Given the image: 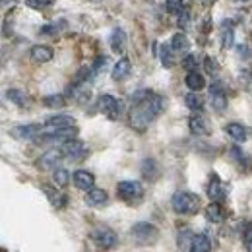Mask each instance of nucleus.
<instances>
[{
    "instance_id": "15",
    "label": "nucleus",
    "mask_w": 252,
    "mask_h": 252,
    "mask_svg": "<svg viewBox=\"0 0 252 252\" xmlns=\"http://www.w3.org/2000/svg\"><path fill=\"white\" fill-rule=\"evenodd\" d=\"M189 128L194 136H210V134H212L210 123H208L200 113L192 115V117L189 119Z\"/></svg>"
},
{
    "instance_id": "12",
    "label": "nucleus",
    "mask_w": 252,
    "mask_h": 252,
    "mask_svg": "<svg viewBox=\"0 0 252 252\" xmlns=\"http://www.w3.org/2000/svg\"><path fill=\"white\" fill-rule=\"evenodd\" d=\"M208 196H210L212 202H223V200L227 198V189H225L223 181H221L216 173L210 177V183H208Z\"/></svg>"
},
{
    "instance_id": "26",
    "label": "nucleus",
    "mask_w": 252,
    "mask_h": 252,
    "mask_svg": "<svg viewBox=\"0 0 252 252\" xmlns=\"http://www.w3.org/2000/svg\"><path fill=\"white\" fill-rule=\"evenodd\" d=\"M171 47H173V51H175V53H189V49H190L189 37L181 32L175 33V35H173V39H171Z\"/></svg>"
},
{
    "instance_id": "25",
    "label": "nucleus",
    "mask_w": 252,
    "mask_h": 252,
    "mask_svg": "<svg viewBox=\"0 0 252 252\" xmlns=\"http://www.w3.org/2000/svg\"><path fill=\"white\" fill-rule=\"evenodd\" d=\"M185 105L194 113H202L204 111V99L198 92H190V94L185 95Z\"/></svg>"
},
{
    "instance_id": "13",
    "label": "nucleus",
    "mask_w": 252,
    "mask_h": 252,
    "mask_svg": "<svg viewBox=\"0 0 252 252\" xmlns=\"http://www.w3.org/2000/svg\"><path fill=\"white\" fill-rule=\"evenodd\" d=\"M72 181H74V187H76V189L84 190V192L95 189L94 173H90V171H86V169H78V171H74Z\"/></svg>"
},
{
    "instance_id": "32",
    "label": "nucleus",
    "mask_w": 252,
    "mask_h": 252,
    "mask_svg": "<svg viewBox=\"0 0 252 252\" xmlns=\"http://www.w3.org/2000/svg\"><path fill=\"white\" fill-rule=\"evenodd\" d=\"M70 173L63 169V167H57L55 169V173H53V181H55V185L59 187V189H64V187H68L70 185Z\"/></svg>"
},
{
    "instance_id": "4",
    "label": "nucleus",
    "mask_w": 252,
    "mask_h": 252,
    "mask_svg": "<svg viewBox=\"0 0 252 252\" xmlns=\"http://www.w3.org/2000/svg\"><path fill=\"white\" fill-rule=\"evenodd\" d=\"M117 196L126 204L140 202L144 198V185L140 181H121L117 185Z\"/></svg>"
},
{
    "instance_id": "18",
    "label": "nucleus",
    "mask_w": 252,
    "mask_h": 252,
    "mask_svg": "<svg viewBox=\"0 0 252 252\" xmlns=\"http://www.w3.org/2000/svg\"><path fill=\"white\" fill-rule=\"evenodd\" d=\"M30 55H32V59L35 63L45 64V63H49V61H53L55 51H53V47H49V45H35V47H32Z\"/></svg>"
},
{
    "instance_id": "34",
    "label": "nucleus",
    "mask_w": 252,
    "mask_h": 252,
    "mask_svg": "<svg viewBox=\"0 0 252 252\" xmlns=\"http://www.w3.org/2000/svg\"><path fill=\"white\" fill-rule=\"evenodd\" d=\"M192 239H194V233H192L190 229H185L183 235H179V247H181V249H190Z\"/></svg>"
},
{
    "instance_id": "6",
    "label": "nucleus",
    "mask_w": 252,
    "mask_h": 252,
    "mask_svg": "<svg viewBox=\"0 0 252 252\" xmlns=\"http://www.w3.org/2000/svg\"><path fill=\"white\" fill-rule=\"evenodd\" d=\"M61 148H63L64 159H68V161H82V159H86L88 156H90V148H88V144L82 142V140H78V138L64 142Z\"/></svg>"
},
{
    "instance_id": "3",
    "label": "nucleus",
    "mask_w": 252,
    "mask_h": 252,
    "mask_svg": "<svg viewBox=\"0 0 252 252\" xmlns=\"http://www.w3.org/2000/svg\"><path fill=\"white\" fill-rule=\"evenodd\" d=\"M132 239L140 245V247H152L159 241V229L154 223L148 221H140L130 229Z\"/></svg>"
},
{
    "instance_id": "10",
    "label": "nucleus",
    "mask_w": 252,
    "mask_h": 252,
    "mask_svg": "<svg viewBox=\"0 0 252 252\" xmlns=\"http://www.w3.org/2000/svg\"><path fill=\"white\" fill-rule=\"evenodd\" d=\"M63 159H64L63 148L57 146V148H51L49 152H45L41 158L37 159V167L43 169V171H47V169H57V165H59Z\"/></svg>"
},
{
    "instance_id": "35",
    "label": "nucleus",
    "mask_w": 252,
    "mask_h": 252,
    "mask_svg": "<svg viewBox=\"0 0 252 252\" xmlns=\"http://www.w3.org/2000/svg\"><path fill=\"white\" fill-rule=\"evenodd\" d=\"M26 4L33 10H45L47 6L53 4V0H26Z\"/></svg>"
},
{
    "instance_id": "11",
    "label": "nucleus",
    "mask_w": 252,
    "mask_h": 252,
    "mask_svg": "<svg viewBox=\"0 0 252 252\" xmlns=\"http://www.w3.org/2000/svg\"><path fill=\"white\" fill-rule=\"evenodd\" d=\"M210 99H212V107H214L216 113L227 111L229 101H227V94H225V88H223L221 82H214L212 84V88H210Z\"/></svg>"
},
{
    "instance_id": "30",
    "label": "nucleus",
    "mask_w": 252,
    "mask_h": 252,
    "mask_svg": "<svg viewBox=\"0 0 252 252\" xmlns=\"http://www.w3.org/2000/svg\"><path fill=\"white\" fill-rule=\"evenodd\" d=\"M43 105L47 109H63L66 107V97L63 94H53V95H47L43 99Z\"/></svg>"
},
{
    "instance_id": "1",
    "label": "nucleus",
    "mask_w": 252,
    "mask_h": 252,
    "mask_svg": "<svg viewBox=\"0 0 252 252\" xmlns=\"http://www.w3.org/2000/svg\"><path fill=\"white\" fill-rule=\"evenodd\" d=\"M167 101L163 95L152 90H140L132 95V109H130V126L136 132H146L150 125L165 111Z\"/></svg>"
},
{
    "instance_id": "5",
    "label": "nucleus",
    "mask_w": 252,
    "mask_h": 252,
    "mask_svg": "<svg viewBox=\"0 0 252 252\" xmlns=\"http://www.w3.org/2000/svg\"><path fill=\"white\" fill-rule=\"evenodd\" d=\"M90 237L99 249H105V251H111L119 245V235L109 227H95Z\"/></svg>"
},
{
    "instance_id": "31",
    "label": "nucleus",
    "mask_w": 252,
    "mask_h": 252,
    "mask_svg": "<svg viewBox=\"0 0 252 252\" xmlns=\"http://www.w3.org/2000/svg\"><path fill=\"white\" fill-rule=\"evenodd\" d=\"M6 97H8L14 105H18V107H26V105H28V95H26V92H22V90L12 88V90L6 92Z\"/></svg>"
},
{
    "instance_id": "22",
    "label": "nucleus",
    "mask_w": 252,
    "mask_h": 252,
    "mask_svg": "<svg viewBox=\"0 0 252 252\" xmlns=\"http://www.w3.org/2000/svg\"><path fill=\"white\" fill-rule=\"evenodd\" d=\"M189 252H212V241L208 235H194Z\"/></svg>"
},
{
    "instance_id": "37",
    "label": "nucleus",
    "mask_w": 252,
    "mask_h": 252,
    "mask_svg": "<svg viewBox=\"0 0 252 252\" xmlns=\"http://www.w3.org/2000/svg\"><path fill=\"white\" fill-rule=\"evenodd\" d=\"M183 2H185V0H165L169 12H181V10H183Z\"/></svg>"
},
{
    "instance_id": "2",
    "label": "nucleus",
    "mask_w": 252,
    "mask_h": 252,
    "mask_svg": "<svg viewBox=\"0 0 252 252\" xmlns=\"http://www.w3.org/2000/svg\"><path fill=\"white\" fill-rule=\"evenodd\" d=\"M171 208L179 216H194L200 210V196L187 192V190L175 192L173 198H171Z\"/></svg>"
},
{
    "instance_id": "27",
    "label": "nucleus",
    "mask_w": 252,
    "mask_h": 252,
    "mask_svg": "<svg viewBox=\"0 0 252 252\" xmlns=\"http://www.w3.org/2000/svg\"><path fill=\"white\" fill-rule=\"evenodd\" d=\"M159 59H161V64L165 66V68H173L177 61H175V51H173V47L171 45H161V49H159Z\"/></svg>"
},
{
    "instance_id": "24",
    "label": "nucleus",
    "mask_w": 252,
    "mask_h": 252,
    "mask_svg": "<svg viewBox=\"0 0 252 252\" xmlns=\"http://www.w3.org/2000/svg\"><path fill=\"white\" fill-rule=\"evenodd\" d=\"M233 45H235V26L233 22H225V26L221 28V47L231 49Z\"/></svg>"
},
{
    "instance_id": "33",
    "label": "nucleus",
    "mask_w": 252,
    "mask_h": 252,
    "mask_svg": "<svg viewBox=\"0 0 252 252\" xmlns=\"http://www.w3.org/2000/svg\"><path fill=\"white\" fill-rule=\"evenodd\" d=\"M181 64H183V68H185V70L194 72V70L198 68V57H196L194 53H189V55L183 59V63H181Z\"/></svg>"
},
{
    "instance_id": "39",
    "label": "nucleus",
    "mask_w": 252,
    "mask_h": 252,
    "mask_svg": "<svg viewBox=\"0 0 252 252\" xmlns=\"http://www.w3.org/2000/svg\"><path fill=\"white\" fill-rule=\"evenodd\" d=\"M107 63H109V59H107V57H99V59H97V61L92 64V68H94L95 74H99V72H101V70L107 66Z\"/></svg>"
},
{
    "instance_id": "41",
    "label": "nucleus",
    "mask_w": 252,
    "mask_h": 252,
    "mask_svg": "<svg viewBox=\"0 0 252 252\" xmlns=\"http://www.w3.org/2000/svg\"><path fill=\"white\" fill-rule=\"evenodd\" d=\"M202 2H204V4H206V6H210V4H214V2H216V0H202Z\"/></svg>"
},
{
    "instance_id": "29",
    "label": "nucleus",
    "mask_w": 252,
    "mask_h": 252,
    "mask_svg": "<svg viewBox=\"0 0 252 252\" xmlns=\"http://www.w3.org/2000/svg\"><path fill=\"white\" fill-rule=\"evenodd\" d=\"M142 175H144L146 179H150V181H156L159 175L158 163H156L154 159H144V163H142Z\"/></svg>"
},
{
    "instance_id": "40",
    "label": "nucleus",
    "mask_w": 252,
    "mask_h": 252,
    "mask_svg": "<svg viewBox=\"0 0 252 252\" xmlns=\"http://www.w3.org/2000/svg\"><path fill=\"white\" fill-rule=\"evenodd\" d=\"M189 22H190V14H189V10H185V12H183V16H179V26L183 24V28H187V26H189Z\"/></svg>"
},
{
    "instance_id": "19",
    "label": "nucleus",
    "mask_w": 252,
    "mask_h": 252,
    "mask_svg": "<svg viewBox=\"0 0 252 252\" xmlns=\"http://www.w3.org/2000/svg\"><path fill=\"white\" fill-rule=\"evenodd\" d=\"M109 43H111V49L113 53L117 55H123L126 51V33L121 30V28H115L111 37H109Z\"/></svg>"
},
{
    "instance_id": "7",
    "label": "nucleus",
    "mask_w": 252,
    "mask_h": 252,
    "mask_svg": "<svg viewBox=\"0 0 252 252\" xmlns=\"http://www.w3.org/2000/svg\"><path fill=\"white\" fill-rule=\"evenodd\" d=\"M43 134V125L30 123V125H18L10 130V136L20 142H35Z\"/></svg>"
},
{
    "instance_id": "20",
    "label": "nucleus",
    "mask_w": 252,
    "mask_h": 252,
    "mask_svg": "<svg viewBox=\"0 0 252 252\" xmlns=\"http://www.w3.org/2000/svg\"><path fill=\"white\" fill-rule=\"evenodd\" d=\"M225 132H227V134H229V138H231V140H235L237 144H245V142H247V138H249L247 128L241 125V123H229V125L225 126Z\"/></svg>"
},
{
    "instance_id": "16",
    "label": "nucleus",
    "mask_w": 252,
    "mask_h": 252,
    "mask_svg": "<svg viewBox=\"0 0 252 252\" xmlns=\"http://www.w3.org/2000/svg\"><path fill=\"white\" fill-rule=\"evenodd\" d=\"M84 200H86V204L90 208H103V206L109 204V194H107V190L103 189H92L86 192Z\"/></svg>"
},
{
    "instance_id": "23",
    "label": "nucleus",
    "mask_w": 252,
    "mask_h": 252,
    "mask_svg": "<svg viewBox=\"0 0 252 252\" xmlns=\"http://www.w3.org/2000/svg\"><path fill=\"white\" fill-rule=\"evenodd\" d=\"M185 84H187V88H189L190 92H200V90L206 88V80H204V76H202L200 72H196V70L187 74Z\"/></svg>"
},
{
    "instance_id": "28",
    "label": "nucleus",
    "mask_w": 252,
    "mask_h": 252,
    "mask_svg": "<svg viewBox=\"0 0 252 252\" xmlns=\"http://www.w3.org/2000/svg\"><path fill=\"white\" fill-rule=\"evenodd\" d=\"M231 158L237 161V165L241 167V169H251L252 167V161L251 158L243 152V148H239V146H233L231 148Z\"/></svg>"
},
{
    "instance_id": "17",
    "label": "nucleus",
    "mask_w": 252,
    "mask_h": 252,
    "mask_svg": "<svg viewBox=\"0 0 252 252\" xmlns=\"http://www.w3.org/2000/svg\"><path fill=\"white\" fill-rule=\"evenodd\" d=\"M130 74H132V63H130V59L123 57V59H119L117 64H115V68H113V72H111V78H113L115 82H123Z\"/></svg>"
},
{
    "instance_id": "8",
    "label": "nucleus",
    "mask_w": 252,
    "mask_h": 252,
    "mask_svg": "<svg viewBox=\"0 0 252 252\" xmlns=\"http://www.w3.org/2000/svg\"><path fill=\"white\" fill-rule=\"evenodd\" d=\"M99 111H101L107 119L117 121V119L121 117V113H123V103H121L115 95L103 94L99 97Z\"/></svg>"
},
{
    "instance_id": "21",
    "label": "nucleus",
    "mask_w": 252,
    "mask_h": 252,
    "mask_svg": "<svg viewBox=\"0 0 252 252\" xmlns=\"http://www.w3.org/2000/svg\"><path fill=\"white\" fill-rule=\"evenodd\" d=\"M206 220L210 223H223L225 221V210L221 206V202H212L208 208H206Z\"/></svg>"
},
{
    "instance_id": "36",
    "label": "nucleus",
    "mask_w": 252,
    "mask_h": 252,
    "mask_svg": "<svg viewBox=\"0 0 252 252\" xmlns=\"http://www.w3.org/2000/svg\"><path fill=\"white\" fill-rule=\"evenodd\" d=\"M243 239H245V245H247V251L252 252V223H249L243 231Z\"/></svg>"
},
{
    "instance_id": "38",
    "label": "nucleus",
    "mask_w": 252,
    "mask_h": 252,
    "mask_svg": "<svg viewBox=\"0 0 252 252\" xmlns=\"http://www.w3.org/2000/svg\"><path fill=\"white\" fill-rule=\"evenodd\" d=\"M204 66H206V72H208V74H216V72H218V63H216L212 57H206Z\"/></svg>"
},
{
    "instance_id": "14",
    "label": "nucleus",
    "mask_w": 252,
    "mask_h": 252,
    "mask_svg": "<svg viewBox=\"0 0 252 252\" xmlns=\"http://www.w3.org/2000/svg\"><path fill=\"white\" fill-rule=\"evenodd\" d=\"M41 190L45 192V196H47V200L51 202V206H53V208H57V210H63L64 206L68 204V198H66V194L57 189V185H55V187L43 185V187H41Z\"/></svg>"
},
{
    "instance_id": "9",
    "label": "nucleus",
    "mask_w": 252,
    "mask_h": 252,
    "mask_svg": "<svg viewBox=\"0 0 252 252\" xmlns=\"http://www.w3.org/2000/svg\"><path fill=\"white\" fill-rule=\"evenodd\" d=\"M76 126V119L70 117V115H55V117H49L45 123H43V134H51V132H59L64 128H74Z\"/></svg>"
}]
</instances>
